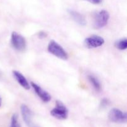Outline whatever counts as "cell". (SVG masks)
<instances>
[{"instance_id": "obj_7", "label": "cell", "mask_w": 127, "mask_h": 127, "mask_svg": "<svg viewBox=\"0 0 127 127\" xmlns=\"http://www.w3.org/2000/svg\"><path fill=\"white\" fill-rule=\"evenodd\" d=\"M104 43H105V40L104 38L97 35L89 36L84 40V44L88 48L100 47L103 45Z\"/></svg>"}, {"instance_id": "obj_9", "label": "cell", "mask_w": 127, "mask_h": 127, "mask_svg": "<svg viewBox=\"0 0 127 127\" xmlns=\"http://www.w3.org/2000/svg\"><path fill=\"white\" fill-rule=\"evenodd\" d=\"M12 75H13L14 78L16 79V81L24 88V89H26V90H29L31 89V86H30L29 83L26 77L22 74L20 71L17 70L12 71Z\"/></svg>"}, {"instance_id": "obj_3", "label": "cell", "mask_w": 127, "mask_h": 127, "mask_svg": "<svg viewBox=\"0 0 127 127\" xmlns=\"http://www.w3.org/2000/svg\"><path fill=\"white\" fill-rule=\"evenodd\" d=\"M110 19V14L107 10L102 9L97 12L94 17V27L96 29H100L105 27Z\"/></svg>"}, {"instance_id": "obj_17", "label": "cell", "mask_w": 127, "mask_h": 127, "mask_svg": "<svg viewBox=\"0 0 127 127\" xmlns=\"http://www.w3.org/2000/svg\"><path fill=\"white\" fill-rule=\"evenodd\" d=\"M1 104H2V99H1V97H0V107L1 106Z\"/></svg>"}, {"instance_id": "obj_4", "label": "cell", "mask_w": 127, "mask_h": 127, "mask_svg": "<svg viewBox=\"0 0 127 127\" xmlns=\"http://www.w3.org/2000/svg\"><path fill=\"white\" fill-rule=\"evenodd\" d=\"M11 43L15 50L19 52L26 48V41L24 37L16 32H12L11 35Z\"/></svg>"}, {"instance_id": "obj_13", "label": "cell", "mask_w": 127, "mask_h": 127, "mask_svg": "<svg viewBox=\"0 0 127 127\" xmlns=\"http://www.w3.org/2000/svg\"><path fill=\"white\" fill-rule=\"evenodd\" d=\"M9 127H21V124L18 120V116L16 114H13L11 117V125Z\"/></svg>"}, {"instance_id": "obj_8", "label": "cell", "mask_w": 127, "mask_h": 127, "mask_svg": "<svg viewBox=\"0 0 127 127\" xmlns=\"http://www.w3.org/2000/svg\"><path fill=\"white\" fill-rule=\"evenodd\" d=\"M31 86L33 88V90L35 92L36 94L38 95L40 97V99L44 102H49L52 99V97H51L50 94L42 89L39 85H38L36 83H33V82H31Z\"/></svg>"}, {"instance_id": "obj_12", "label": "cell", "mask_w": 127, "mask_h": 127, "mask_svg": "<svg viewBox=\"0 0 127 127\" xmlns=\"http://www.w3.org/2000/svg\"><path fill=\"white\" fill-rule=\"evenodd\" d=\"M115 47L120 50H125L127 48V38H123L117 41L115 43Z\"/></svg>"}, {"instance_id": "obj_16", "label": "cell", "mask_w": 127, "mask_h": 127, "mask_svg": "<svg viewBox=\"0 0 127 127\" xmlns=\"http://www.w3.org/2000/svg\"><path fill=\"white\" fill-rule=\"evenodd\" d=\"M38 37H39L40 38H45L46 37H47V33H46V32H43V31H40V32H38Z\"/></svg>"}, {"instance_id": "obj_14", "label": "cell", "mask_w": 127, "mask_h": 127, "mask_svg": "<svg viewBox=\"0 0 127 127\" xmlns=\"http://www.w3.org/2000/svg\"><path fill=\"white\" fill-rule=\"evenodd\" d=\"M109 104V100L107 99H103L100 102V106L102 107H104L107 106Z\"/></svg>"}, {"instance_id": "obj_5", "label": "cell", "mask_w": 127, "mask_h": 127, "mask_svg": "<svg viewBox=\"0 0 127 127\" xmlns=\"http://www.w3.org/2000/svg\"><path fill=\"white\" fill-rule=\"evenodd\" d=\"M109 119L111 122L118 124H125L127 122V113L117 108L111 109L109 113Z\"/></svg>"}, {"instance_id": "obj_11", "label": "cell", "mask_w": 127, "mask_h": 127, "mask_svg": "<svg viewBox=\"0 0 127 127\" xmlns=\"http://www.w3.org/2000/svg\"><path fill=\"white\" fill-rule=\"evenodd\" d=\"M88 78L90 83L94 88V89L97 92L100 91L102 89V86L99 79L93 75H88Z\"/></svg>"}, {"instance_id": "obj_6", "label": "cell", "mask_w": 127, "mask_h": 127, "mask_svg": "<svg viewBox=\"0 0 127 127\" xmlns=\"http://www.w3.org/2000/svg\"><path fill=\"white\" fill-rule=\"evenodd\" d=\"M21 112L24 122L27 127H40L34 124L32 120L33 113L28 106L25 104H22L21 106Z\"/></svg>"}, {"instance_id": "obj_15", "label": "cell", "mask_w": 127, "mask_h": 127, "mask_svg": "<svg viewBox=\"0 0 127 127\" xmlns=\"http://www.w3.org/2000/svg\"><path fill=\"white\" fill-rule=\"evenodd\" d=\"M85 1L93 4H99L102 2L103 0H85Z\"/></svg>"}, {"instance_id": "obj_1", "label": "cell", "mask_w": 127, "mask_h": 127, "mask_svg": "<svg viewBox=\"0 0 127 127\" xmlns=\"http://www.w3.org/2000/svg\"><path fill=\"white\" fill-rule=\"evenodd\" d=\"M48 52L55 57L63 60H66L68 58V55L65 50L55 40H51L47 47Z\"/></svg>"}, {"instance_id": "obj_2", "label": "cell", "mask_w": 127, "mask_h": 127, "mask_svg": "<svg viewBox=\"0 0 127 127\" xmlns=\"http://www.w3.org/2000/svg\"><path fill=\"white\" fill-rule=\"evenodd\" d=\"M50 115L58 120H65L68 118V110L62 101L57 100L55 107L50 111Z\"/></svg>"}, {"instance_id": "obj_10", "label": "cell", "mask_w": 127, "mask_h": 127, "mask_svg": "<svg viewBox=\"0 0 127 127\" xmlns=\"http://www.w3.org/2000/svg\"><path fill=\"white\" fill-rule=\"evenodd\" d=\"M68 12H69L71 17L73 19V20L76 23L81 26H84L86 25L87 22L85 17L80 12L72 9H69Z\"/></svg>"}]
</instances>
